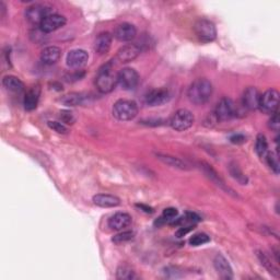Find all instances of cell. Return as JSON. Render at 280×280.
<instances>
[{"mask_svg":"<svg viewBox=\"0 0 280 280\" xmlns=\"http://www.w3.org/2000/svg\"><path fill=\"white\" fill-rule=\"evenodd\" d=\"M47 125L48 127L53 129L54 131H56V133H58V134H63V135H66V134H68V127L66 126L64 123L62 122H55V121H49L47 123Z\"/></svg>","mask_w":280,"mask_h":280,"instance_id":"cell-33","label":"cell"},{"mask_svg":"<svg viewBox=\"0 0 280 280\" xmlns=\"http://www.w3.org/2000/svg\"><path fill=\"white\" fill-rule=\"evenodd\" d=\"M133 218L126 212H116L109 219V228L114 230V231H122L131 225Z\"/></svg>","mask_w":280,"mask_h":280,"instance_id":"cell-18","label":"cell"},{"mask_svg":"<svg viewBox=\"0 0 280 280\" xmlns=\"http://www.w3.org/2000/svg\"><path fill=\"white\" fill-rule=\"evenodd\" d=\"M156 158L160 161H162L167 166H170L172 168L179 169V170H188V164L183 161L182 159L176 158V156H173L170 154H164V153H156Z\"/></svg>","mask_w":280,"mask_h":280,"instance_id":"cell-24","label":"cell"},{"mask_svg":"<svg viewBox=\"0 0 280 280\" xmlns=\"http://www.w3.org/2000/svg\"><path fill=\"white\" fill-rule=\"evenodd\" d=\"M113 42V35L109 32H102L95 38L94 49L98 55L108 54Z\"/></svg>","mask_w":280,"mask_h":280,"instance_id":"cell-19","label":"cell"},{"mask_svg":"<svg viewBox=\"0 0 280 280\" xmlns=\"http://www.w3.org/2000/svg\"><path fill=\"white\" fill-rule=\"evenodd\" d=\"M201 166H202V169L204 171V173L206 174V176H207L210 181H212L213 183H215L218 187H220L222 191H225L227 194H230V195H232L234 197H237V195L235 194V192L233 191L232 188H230L226 182L224 181V178H222L218 173L217 171L213 169L211 166H209L208 163H205V162H202L201 163Z\"/></svg>","mask_w":280,"mask_h":280,"instance_id":"cell-11","label":"cell"},{"mask_svg":"<svg viewBox=\"0 0 280 280\" xmlns=\"http://www.w3.org/2000/svg\"><path fill=\"white\" fill-rule=\"evenodd\" d=\"M3 86L7 91L12 92V93H21L24 91V84L23 82L15 76H6L3 79Z\"/></svg>","mask_w":280,"mask_h":280,"instance_id":"cell-23","label":"cell"},{"mask_svg":"<svg viewBox=\"0 0 280 280\" xmlns=\"http://www.w3.org/2000/svg\"><path fill=\"white\" fill-rule=\"evenodd\" d=\"M268 126L270 129H273L274 131H279V127H280V121H279V114L276 111L275 113L271 114V117L268 122Z\"/></svg>","mask_w":280,"mask_h":280,"instance_id":"cell-35","label":"cell"},{"mask_svg":"<svg viewBox=\"0 0 280 280\" xmlns=\"http://www.w3.org/2000/svg\"><path fill=\"white\" fill-rule=\"evenodd\" d=\"M230 142H231L232 144L234 145H242L246 142V137L242 134H236V135H233L231 138H230Z\"/></svg>","mask_w":280,"mask_h":280,"instance_id":"cell-37","label":"cell"},{"mask_svg":"<svg viewBox=\"0 0 280 280\" xmlns=\"http://www.w3.org/2000/svg\"><path fill=\"white\" fill-rule=\"evenodd\" d=\"M210 242V237L206 233H197L189 238V244L192 246H201Z\"/></svg>","mask_w":280,"mask_h":280,"instance_id":"cell-31","label":"cell"},{"mask_svg":"<svg viewBox=\"0 0 280 280\" xmlns=\"http://www.w3.org/2000/svg\"><path fill=\"white\" fill-rule=\"evenodd\" d=\"M62 49L58 46H47L41 53V59L46 65H53L59 61Z\"/></svg>","mask_w":280,"mask_h":280,"instance_id":"cell-22","label":"cell"},{"mask_svg":"<svg viewBox=\"0 0 280 280\" xmlns=\"http://www.w3.org/2000/svg\"><path fill=\"white\" fill-rule=\"evenodd\" d=\"M256 253H257V257L259 262L262 263V265L264 266L270 274H273L276 277H279L278 268L273 264V262H271V259L267 256V254L263 251H256Z\"/></svg>","mask_w":280,"mask_h":280,"instance_id":"cell-26","label":"cell"},{"mask_svg":"<svg viewBox=\"0 0 280 280\" xmlns=\"http://www.w3.org/2000/svg\"><path fill=\"white\" fill-rule=\"evenodd\" d=\"M116 278L121 280H131L136 278L135 271L127 265H122L117 268Z\"/></svg>","mask_w":280,"mask_h":280,"instance_id":"cell-29","label":"cell"},{"mask_svg":"<svg viewBox=\"0 0 280 280\" xmlns=\"http://www.w3.org/2000/svg\"><path fill=\"white\" fill-rule=\"evenodd\" d=\"M194 32L201 42L210 43L217 37V29L215 23L207 19H199L194 24Z\"/></svg>","mask_w":280,"mask_h":280,"instance_id":"cell-4","label":"cell"},{"mask_svg":"<svg viewBox=\"0 0 280 280\" xmlns=\"http://www.w3.org/2000/svg\"><path fill=\"white\" fill-rule=\"evenodd\" d=\"M66 23H67V19H66L64 15L52 13L47 15L42 21V23L39 24V30L47 34V33H52L62 29L63 27L66 26Z\"/></svg>","mask_w":280,"mask_h":280,"instance_id":"cell-10","label":"cell"},{"mask_svg":"<svg viewBox=\"0 0 280 280\" xmlns=\"http://www.w3.org/2000/svg\"><path fill=\"white\" fill-rule=\"evenodd\" d=\"M59 118L62 121V123H64L65 125H72L76 123V116L73 115L72 112L64 110L59 113Z\"/></svg>","mask_w":280,"mask_h":280,"instance_id":"cell-34","label":"cell"},{"mask_svg":"<svg viewBox=\"0 0 280 280\" xmlns=\"http://www.w3.org/2000/svg\"><path fill=\"white\" fill-rule=\"evenodd\" d=\"M259 98L261 93L258 90L254 87H249L242 95V105L246 110L255 111L259 106Z\"/></svg>","mask_w":280,"mask_h":280,"instance_id":"cell-16","label":"cell"},{"mask_svg":"<svg viewBox=\"0 0 280 280\" xmlns=\"http://www.w3.org/2000/svg\"><path fill=\"white\" fill-rule=\"evenodd\" d=\"M212 85L206 78H198L193 81L187 90V97L195 105H204L212 95Z\"/></svg>","mask_w":280,"mask_h":280,"instance_id":"cell-1","label":"cell"},{"mask_svg":"<svg viewBox=\"0 0 280 280\" xmlns=\"http://www.w3.org/2000/svg\"><path fill=\"white\" fill-rule=\"evenodd\" d=\"M93 204L101 208H114L121 205V199L117 196L110 194H97L93 196Z\"/></svg>","mask_w":280,"mask_h":280,"instance_id":"cell-20","label":"cell"},{"mask_svg":"<svg viewBox=\"0 0 280 280\" xmlns=\"http://www.w3.org/2000/svg\"><path fill=\"white\" fill-rule=\"evenodd\" d=\"M279 105V92L275 89H269L261 94L258 109L266 114H273Z\"/></svg>","mask_w":280,"mask_h":280,"instance_id":"cell-8","label":"cell"},{"mask_svg":"<svg viewBox=\"0 0 280 280\" xmlns=\"http://www.w3.org/2000/svg\"><path fill=\"white\" fill-rule=\"evenodd\" d=\"M136 35L137 30L135 26L127 22L121 23L114 30V37L119 41V42H130V41H133L136 37Z\"/></svg>","mask_w":280,"mask_h":280,"instance_id":"cell-15","label":"cell"},{"mask_svg":"<svg viewBox=\"0 0 280 280\" xmlns=\"http://www.w3.org/2000/svg\"><path fill=\"white\" fill-rule=\"evenodd\" d=\"M213 266L220 278L230 280L233 278V270L228 259L222 254H217L213 258Z\"/></svg>","mask_w":280,"mask_h":280,"instance_id":"cell-12","label":"cell"},{"mask_svg":"<svg viewBox=\"0 0 280 280\" xmlns=\"http://www.w3.org/2000/svg\"><path fill=\"white\" fill-rule=\"evenodd\" d=\"M138 115V105L131 100H118L113 105V116L121 122L134 119Z\"/></svg>","mask_w":280,"mask_h":280,"instance_id":"cell-3","label":"cell"},{"mask_svg":"<svg viewBox=\"0 0 280 280\" xmlns=\"http://www.w3.org/2000/svg\"><path fill=\"white\" fill-rule=\"evenodd\" d=\"M135 236V233L133 231H123L116 235H114L112 241L115 243V244H122V243H126V242H129L134 238Z\"/></svg>","mask_w":280,"mask_h":280,"instance_id":"cell-30","label":"cell"},{"mask_svg":"<svg viewBox=\"0 0 280 280\" xmlns=\"http://www.w3.org/2000/svg\"><path fill=\"white\" fill-rule=\"evenodd\" d=\"M89 59V54L85 51V49H72L67 55V62L68 67L72 69H79L88 63Z\"/></svg>","mask_w":280,"mask_h":280,"instance_id":"cell-14","label":"cell"},{"mask_svg":"<svg viewBox=\"0 0 280 280\" xmlns=\"http://www.w3.org/2000/svg\"><path fill=\"white\" fill-rule=\"evenodd\" d=\"M255 151H256L259 158H265L268 153V143L265 135L258 134L256 137V142H255Z\"/></svg>","mask_w":280,"mask_h":280,"instance_id":"cell-27","label":"cell"},{"mask_svg":"<svg viewBox=\"0 0 280 280\" xmlns=\"http://www.w3.org/2000/svg\"><path fill=\"white\" fill-rule=\"evenodd\" d=\"M137 206L140 208H143L144 211H146V212H150V213L152 212V209L150 207H147V206H145V205H137Z\"/></svg>","mask_w":280,"mask_h":280,"instance_id":"cell-38","label":"cell"},{"mask_svg":"<svg viewBox=\"0 0 280 280\" xmlns=\"http://www.w3.org/2000/svg\"><path fill=\"white\" fill-rule=\"evenodd\" d=\"M139 80V73L134 68H123L117 73V85L126 91L134 90L138 86Z\"/></svg>","mask_w":280,"mask_h":280,"instance_id":"cell-7","label":"cell"},{"mask_svg":"<svg viewBox=\"0 0 280 280\" xmlns=\"http://www.w3.org/2000/svg\"><path fill=\"white\" fill-rule=\"evenodd\" d=\"M195 122V117L191 111L186 109H181L172 115L170 119V125L176 131H184L191 128Z\"/></svg>","mask_w":280,"mask_h":280,"instance_id":"cell-5","label":"cell"},{"mask_svg":"<svg viewBox=\"0 0 280 280\" xmlns=\"http://www.w3.org/2000/svg\"><path fill=\"white\" fill-rule=\"evenodd\" d=\"M236 106L234 102L229 97H222L217 103L213 115L218 122H226L236 116Z\"/></svg>","mask_w":280,"mask_h":280,"instance_id":"cell-6","label":"cell"},{"mask_svg":"<svg viewBox=\"0 0 280 280\" xmlns=\"http://www.w3.org/2000/svg\"><path fill=\"white\" fill-rule=\"evenodd\" d=\"M140 53H142V47L138 44H127L119 48V51L117 52L116 55V58L118 59V62L126 64L135 61L140 55Z\"/></svg>","mask_w":280,"mask_h":280,"instance_id":"cell-17","label":"cell"},{"mask_svg":"<svg viewBox=\"0 0 280 280\" xmlns=\"http://www.w3.org/2000/svg\"><path fill=\"white\" fill-rule=\"evenodd\" d=\"M86 101V96L82 93L78 92H71L64 95L61 98V102L66 106H78L82 105Z\"/></svg>","mask_w":280,"mask_h":280,"instance_id":"cell-25","label":"cell"},{"mask_svg":"<svg viewBox=\"0 0 280 280\" xmlns=\"http://www.w3.org/2000/svg\"><path fill=\"white\" fill-rule=\"evenodd\" d=\"M266 162L269 166V168L273 170L276 174L279 173V161H278V155H276L274 152H269L265 156Z\"/></svg>","mask_w":280,"mask_h":280,"instance_id":"cell-32","label":"cell"},{"mask_svg":"<svg viewBox=\"0 0 280 280\" xmlns=\"http://www.w3.org/2000/svg\"><path fill=\"white\" fill-rule=\"evenodd\" d=\"M117 85V75H114L112 72L111 64L105 65L97 72L95 78L96 89L101 93H110L115 89Z\"/></svg>","mask_w":280,"mask_h":280,"instance_id":"cell-2","label":"cell"},{"mask_svg":"<svg viewBox=\"0 0 280 280\" xmlns=\"http://www.w3.org/2000/svg\"><path fill=\"white\" fill-rule=\"evenodd\" d=\"M229 172H230V174H231V176L234 179H236L240 184H242V185L248 184V182H249L248 177H246V175L242 172V170L240 169V167H238L236 163L231 162L229 164Z\"/></svg>","mask_w":280,"mask_h":280,"instance_id":"cell-28","label":"cell"},{"mask_svg":"<svg viewBox=\"0 0 280 280\" xmlns=\"http://www.w3.org/2000/svg\"><path fill=\"white\" fill-rule=\"evenodd\" d=\"M195 226H181V228H178V230L176 231L175 235L177 237H182L184 235H186L187 233H189L194 229Z\"/></svg>","mask_w":280,"mask_h":280,"instance_id":"cell-36","label":"cell"},{"mask_svg":"<svg viewBox=\"0 0 280 280\" xmlns=\"http://www.w3.org/2000/svg\"><path fill=\"white\" fill-rule=\"evenodd\" d=\"M39 95H41V89L38 86L31 88L26 93V96H24V100H23L24 109L29 112L34 111L37 108Z\"/></svg>","mask_w":280,"mask_h":280,"instance_id":"cell-21","label":"cell"},{"mask_svg":"<svg viewBox=\"0 0 280 280\" xmlns=\"http://www.w3.org/2000/svg\"><path fill=\"white\" fill-rule=\"evenodd\" d=\"M52 14V8L45 5H33L29 7L26 11V18L31 24H39L47 15Z\"/></svg>","mask_w":280,"mask_h":280,"instance_id":"cell-9","label":"cell"},{"mask_svg":"<svg viewBox=\"0 0 280 280\" xmlns=\"http://www.w3.org/2000/svg\"><path fill=\"white\" fill-rule=\"evenodd\" d=\"M170 97V92L167 89H154L146 95L145 102L149 106H160L169 102Z\"/></svg>","mask_w":280,"mask_h":280,"instance_id":"cell-13","label":"cell"}]
</instances>
